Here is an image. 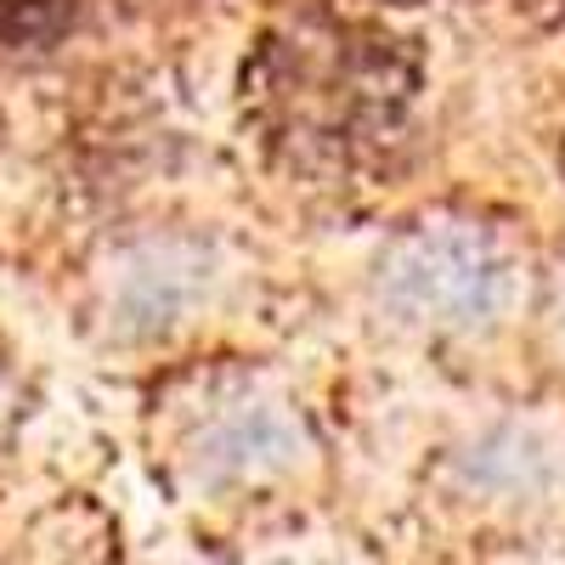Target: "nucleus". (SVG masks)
<instances>
[{
  "label": "nucleus",
  "instance_id": "1",
  "mask_svg": "<svg viewBox=\"0 0 565 565\" xmlns=\"http://www.w3.org/2000/svg\"><path fill=\"white\" fill-rule=\"evenodd\" d=\"M396 45L367 23H295L289 40H266L255 63V108L271 136L351 141L391 130L396 108L413 97V74L396 68Z\"/></svg>",
  "mask_w": 565,
  "mask_h": 565
},
{
  "label": "nucleus",
  "instance_id": "2",
  "mask_svg": "<svg viewBox=\"0 0 565 565\" xmlns=\"http://www.w3.org/2000/svg\"><path fill=\"white\" fill-rule=\"evenodd\" d=\"M79 0H0V45H52L74 29Z\"/></svg>",
  "mask_w": 565,
  "mask_h": 565
}]
</instances>
